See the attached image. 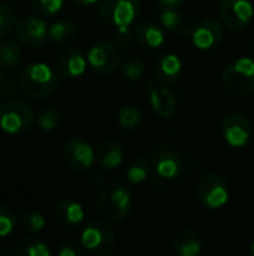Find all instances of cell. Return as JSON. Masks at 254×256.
Returning <instances> with one entry per match:
<instances>
[{
    "instance_id": "obj_1",
    "label": "cell",
    "mask_w": 254,
    "mask_h": 256,
    "mask_svg": "<svg viewBox=\"0 0 254 256\" xmlns=\"http://www.w3.org/2000/svg\"><path fill=\"white\" fill-rule=\"evenodd\" d=\"M133 207V195L127 184L114 182L106 184L97 198V208L100 216L112 224L124 220Z\"/></svg>"
},
{
    "instance_id": "obj_3",
    "label": "cell",
    "mask_w": 254,
    "mask_h": 256,
    "mask_svg": "<svg viewBox=\"0 0 254 256\" xmlns=\"http://www.w3.org/2000/svg\"><path fill=\"white\" fill-rule=\"evenodd\" d=\"M151 184L169 186L178 182L183 172V160L178 153L165 146H157L150 152Z\"/></svg>"
},
{
    "instance_id": "obj_11",
    "label": "cell",
    "mask_w": 254,
    "mask_h": 256,
    "mask_svg": "<svg viewBox=\"0 0 254 256\" xmlns=\"http://www.w3.org/2000/svg\"><path fill=\"white\" fill-rule=\"evenodd\" d=\"M66 165L75 172H85L96 160V152L84 138H72L64 147Z\"/></svg>"
},
{
    "instance_id": "obj_37",
    "label": "cell",
    "mask_w": 254,
    "mask_h": 256,
    "mask_svg": "<svg viewBox=\"0 0 254 256\" xmlns=\"http://www.w3.org/2000/svg\"><path fill=\"white\" fill-rule=\"evenodd\" d=\"M73 3H76L79 6H91V4L99 3V0H73Z\"/></svg>"
},
{
    "instance_id": "obj_32",
    "label": "cell",
    "mask_w": 254,
    "mask_h": 256,
    "mask_svg": "<svg viewBox=\"0 0 254 256\" xmlns=\"http://www.w3.org/2000/svg\"><path fill=\"white\" fill-rule=\"evenodd\" d=\"M16 24V12L9 4L0 3V38L7 34Z\"/></svg>"
},
{
    "instance_id": "obj_21",
    "label": "cell",
    "mask_w": 254,
    "mask_h": 256,
    "mask_svg": "<svg viewBox=\"0 0 254 256\" xmlns=\"http://www.w3.org/2000/svg\"><path fill=\"white\" fill-rule=\"evenodd\" d=\"M96 160L105 170H115L124 160V150L115 141H105L96 150Z\"/></svg>"
},
{
    "instance_id": "obj_13",
    "label": "cell",
    "mask_w": 254,
    "mask_h": 256,
    "mask_svg": "<svg viewBox=\"0 0 254 256\" xmlns=\"http://www.w3.org/2000/svg\"><path fill=\"white\" fill-rule=\"evenodd\" d=\"M222 134L225 141L235 148L244 147L253 136L252 123L243 114H229L222 123Z\"/></svg>"
},
{
    "instance_id": "obj_35",
    "label": "cell",
    "mask_w": 254,
    "mask_h": 256,
    "mask_svg": "<svg viewBox=\"0 0 254 256\" xmlns=\"http://www.w3.org/2000/svg\"><path fill=\"white\" fill-rule=\"evenodd\" d=\"M57 255L58 256H82V249L72 243V242H67V243H61L60 248L57 249Z\"/></svg>"
},
{
    "instance_id": "obj_30",
    "label": "cell",
    "mask_w": 254,
    "mask_h": 256,
    "mask_svg": "<svg viewBox=\"0 0 254 256\" xmlns=\"http://www.w3.org/2000/svg\"><path fill=\"white\" fill-rule=\"evenodd\" d=\"M121 72L126 80L138 81L145 75V63L139 57H129L123 62Z\"/></svg>"
},
{
    "instance_id": "obj_27",
    "label": "cell",
    "mask_w": 254,
    "mask_h": 256,
    "mask_svg": "<svg viewBox=\"0 0 254 256\" xmlns=\"http://www.w3.org/2000/svg\"><path fill=\"white\" fill-rule=\"evenodd\" d=\"M15 214L18 224L28 232H40L45 228V216L36 210H21Z\"/></svg>"
},
{
    "instance_id": "obj_2",
    "label": "cell",
    "mask_w": 254,
    "mask_h": 256,
    "mask_svg": "<svg viewBox=\"0 0 254 256\" xmlns=\"http://www.w3.org/2000/svg\"><path fill=\"white\" fill-rule=\"evenodd\" d=\"M60 76L57 70L49 68L46 63H31L21 70L19 87L31 98H48L58 88Z\"/></svg>"
},
{
    "instance_id": "obj_28",
    "label": "cell",
    "mask_w": 254,
    "mask_h": 256,
    "mask_svg": "<svg viewBox=\"0 0 254 256\" xmlns=\"http://www.w3.org/2000/svg\"><path fill=\"white\" fill-rule=\"evenodd\" d=\"M63 123V114L58 108H45L36 120V126L40 130L51 132Z\"/></svg>"
},
{
    "instance_id": "obj_26",
    "label": "cell",
    "mask_w": 254,
    "mask_h": 256,
    "mask_svg": "<svg viewBox=\"0 0 254 256\" xmlns=\"http://www.w3.org/2000/svg\"><path fill=\"white\" fill-rule=\"evenodd\" d=\"M142 120H144L142 111L138 106L130 105V104L123 105L117 112V122L126 130H133L139 128L142 124Z\"/></svg>"
},
{
    "instance_id": "obj_25",
    "label": "cell",
    "mask_w": 254,
    "mask_h": 256,
    "mask_svg": "<svg viewBox=\"0 0 254 256\" xmlns=\"http://www.w3.org/2000/svg\"><path fill=\"white\" fill-rule=\"evenodd\" d=\"M151 174V165H150V159L145 156H136L130 160L127 171H126V177L127 182L130 184H141L144 183Z\"/></svg>"
},
{
    "instance_id": "obj_24",
    "label": "cell",
    "mask_w": 254,
    "mask_h": 256,
    "mask_svg": "<svg viewBox=\"0 0 254 256\" xmlns=\"http://www.w3.org/2000/svg\"><path fill=\"white\" fill-rule=\"evenodd\" d=\"M21 46L15 39L0 40V69L12 70L21 62Z\"/></svg>"
},
{
    "instance_id": "obj_14",
    "label": "cell",
    "mask_w": 254,
    "mask_h": 256,
    "mask_svg": "<svg viewBox=\"0 0 254 256\" xmlns=\"http://www.w3.org/2000/svg\"><path fill=\"white\" fill-rule=\"evenodd\" d=\"M192 42L199 50H210L223 40V26L216 18H202L190 30Z\"/></svg>"
},
{
    "instance_id": "obj_16",
    "label": "cell",
    "mask_w": 254,
    "mask_h": 256,
    "mask_svg": "<svg viewBox=\"0 0 254 256\" xmlns=\"http://www.w3.org/2000/svg\"><path fill=\"white\" fill-rule=\"evenodd\" d=\"M148 86V96H150V104L154 110V112L162 117V118H169L175 114L177 111V99L174 93L160 86H154L153 81L147 82Z\"/></svg>"
},
{
    "instance_id": "obj_39",
    "label": "cell",
    "mask_w": 254,
    "mask_h": 256,
    "mask_svg": "<svg viewBox=\"0 0 254 256\" xmlns=\"http://www.w3.org/2000/svg\"><path fill=\"white\" fill-rule=\"evenodd\" d=\"M0 256H9V252L4 249H0Z\"/></svg>"
},
{
    "instance_id": "obj_33",
    "label": "cell",
    "mask_w": 254,
    "mask_h": 256,
    "mask_svg": "<svg viewBox=\"0 0 254 256\" xmlns=\"http://www.w3.org/2000/svg\"><path fill=\"white\" fill-rule=\"evenodd\" d=\"M18 220L16 214H13L7 207L0 206V237H7L16 228Z\"/></svg>"
},
{
    "instance_id": "obj_17",
    "label": "cell",
    "mask_w": 254,
    "mask_h": 256,
    "mask_svg": "<svg viewBox=\"0 0 254 256\" xmlns=\"http://www.w3.org/2000/svg\"><path fill=\"white\" fill-rule=\"evenodd\" d=\"M153 72L157 81L162 84H175L183 74V62L178 56L168 52L157 57L153 66Z\"/></svg>"
},
{
    "instance_id": "obj_7",
    "label": "cell",
    "mask_w": 254,
    "mask_h": 256,
    "mask_svg": "<svg viewBox=\"0 0 254 256\" xmlns=\"http://www.w3.org/2000/svg\"><path fill=\"white\" fill-rule=\"evenodd\" d=\"M196 200L207 210H219L229 201V186L219 174H205L196 184Z\"/></svg>"
},
{
    "instance_id": "obj_5",
    "label": "cell",
    "mask_w": 254,
    "mask_h": 256,
    "mask_svg": "<svg viewBox=\"0 0 254 256\" xmlns=\"http://www.w3.org/2000/svg\"><path fill=\"white\" fill-rule=\"evenodd\" d=\"M34 122V111L22 99H10L0 105V129L9 135L27 132Z\"/></svg>"
},
{
    "instance_id": "obj_4",
    "label": "cell",
    "mask_w": 254,
    "mask_h": 256,
    "mask_svg": "<svg viewBox=\"0 0 254 256\" xmlns=\"http://www.w3.org/2000/svg\"><path fill=\"white\" fill-rule=\"evenodd\" d=\"M225 90L235 98H246L254 92V62L250 57H240L231 62L222 76Z\"/></svg>"
},
{
    "instance_id": "obj_15",
    "label": "cell",
    "mask_w": 254,
    "mask_h": 256,
    "mask_svg": "<svg viewBox=\"0 0 254 256\" xmlns=\"http://www.w3.org/2000/svg\"><path fill=\"white\" fill-rule=\"evenodd\" d=\"M88 60L79 48H67L57 57L55 70L61 80H73L85 72Z\"/></svg>"
},
{
    "instance_id": "obj_12",
    "label": "cell",
    "mask_w": 254,
    "mask_h": 256,
    "mask_svg": "<svg viewBox=\"0 0 254 256\" xmlns=\"http://www.w3.org/2000/svg\"><path fill=\"white\" fill-rule=\"evenodd\" d=\"M48 26L42 18L25 15L15 24V34L19 44L28 48H37L45 44L48 38Z\"/></svg>"
},
{
    "instance_id": "obj_10",
    "label": "cell",
    "mask_w": 254,
    "mask_h": 256,
    "mask_svg": "<svg viewBox=\"0 0 254 256\" xmlns=\"http://www.w3.org/2000/svg\"><path fill=\"white\" fill-rule=\"evenodd\" d=\"M254 9L249 0H223L219 8L222 22L234 30H244L253 20Z\"/></svg>"
},
{
    "instance_id": "obj_18",
    "label": "cell",
    "mask_w": 254,
    "mask_h": 256,
    "mask_svg": "<svg viewBox=\"0 0 254 256\" xmlns=\"http://www.w3.org/2000/svg\"><path fill=\"white\" fill-rule=\"evenodd\" d=\"M135 39L141 46H145L148 50H156L160 48L165 44V32L163 28L150 20L141 21L135 27Z\"/></svg>"
},
{
    "instance_id": "obj_19",
    "label": "cell",
    "mask_w": 254,
    "mask_h": 256,
    "mask_svg": "<svg viewBox=\"0 0 254 256\" xmlns=\"http://www.w3.org/2000/svg\"><path fill=\"white\" fill-rule=\"evenodd\" d=\"M174 249L181 256H198L202 252V242L192 228H181L174 234Z\"/></svg>"
},
{
    "instance_id": "obj_6",
    "label": "cell",
    "mask_w": 254,
    "mask_h": 256,
    "mask_svg": "<svg viewBox=\"0 0 254 256\" xmlns=\"http://www.w3.org/2000/svg\"><path fill=\"white\" fill-rule=\"evenodd\" d=\"M99 18L117 28L130 26L141 15L139 0H99L97 3Z\"/></svg>"
},
{
    "instance_id": "obj_41",
    "label": "cell",
    "mask_w": 254,
    "mask_h": 256,
    "mask_svg": "<svg viewBox=\"0 0 254 256\" xmlns=\"http://www.w3.org/2000/svg\"><path fill=\"white\" fill-rule=\"evenodd\" d=\"M253 56H254V44H253Z\"/></svg>"
},
{
    "instance_id": "obj_31",
    "label": "cell",
    "mask_w": 254,
    "mask_h": 256,
    "mask_svg": "<svg viewBox=\"0 0 254 256\" xmlns=\"http://www.w3.org/2000/svg\"><path fill=\"white\" fill-rule=\"evenodd\" d=\"M30 3L39 15L52 16L63 9L64 0H30Z\"/></svg>"
},
{
    "instance_id": "obj_20",
    "label": "cell",
    "mask_w": 254,
    "mask_h": 256,
    "mask_svg": "<svg viewBox=\"0 0 254 256\" xmlns=\"http://www.w3.org/2000/svg\"><path fill=\"white\" fill-rule=\"evenodd\" d=\"M55 219L64 226H75L84 220V208L79 202L73 200H61L54 207Z\"/></svg>"
},
{
    "instance_id": "obj_40",
    "label": "cell",
    "mask_w": 254,
    "mask_h": 256,
    "mask_svg": "<svg viewBox=\"0 0 254 256\" xmlns=\"http://www.w3.org/2000/svg\"><path fill=\"white\" fill-rule=\"evenodd\" d=\"M250 255L254 256V242L252 243V246H250Z\"/></svg>"
},
{
    "instance_id": "obj_8",
    "label": "cell",
    "mask_w": 254,
    "mask_h": 256,
    "mask_svg": "<svg viewBox=\"0 0 254 256\" xmlns=\"http://www.w3.org/2000/svg\"><path fill=\"white\" fill-rule=\"evenodd\" d=\"M81 244L91 255H109L115 246V236L106 222L91 220L84 226L81 232Z\"/></svg>"
},
{
    "instance_id": "obj_36",
    "label": "cell",
    "mask_w": 254,
    "mask_h": 256,
    "mask_svg": "<svg viewBox=\"0 0 254 256\" xmlns=\"http://www.w3.org/2000/svg\"><path fill=\"white\" fill-rule=\"evenodd\" d=\"M162 8H180L184 0H157Z\"/></svg>"
},
{
    "instance_id": "obj_23",
    "label": "cell",
    "mask_w": 254,
    "mask_h": 256,
    "mask_svg": "<svg viewBox=\"0 0 254 256\" xmlns=\"http://www.w3.org/2000/svg\"><path fill=\"white\" fill-rule=\"evenodd\" d=\"M12 252L15 256H51V248L34 237H21L15 242Z\"/></svg>"
},
{
    "instance_id": "obj_9",
    "label": "cell",
    "mask_w": 254,
    "mask_h": 256,
    "mask_svg": "<svg viewBox=\"0 0 254 256\" xmlns=\"http://www.w3.org/2000/svg\"><path fill=\"white\" fill-rule=\"evenodd\" d=\"M87 60L96 74L109 75L115 72L120 66L118 46L108 40H99L88 50Z\"/></svg>"
},
{
    "instance_id": "obj_38",
    "label": "cell",
    "mask_w": 254,
    "mask_h": 256,
    "mask_svg": "<svg viewBox=\"0 0 254 256\" xmlns=\"http://www.w3.org/2000/svg\"><path fill=\"white\" fill-rule=\"evenodd\" d=\"M3 84H4V76H3V74H1V70H0V88H1Z\"/></svg>"
},
{
    "instance_id": "obj_34",
    "label": "cell",
    "mask_w": 254,
    "mask_h": 256,
    "mask_svg": "<svg viewBox=\"0 0 254 256\" xmlns=\"http://www.w3.org/2000/svg\"><path fill=\"white\" fill-rule=\"evenodd\" d=\"M135 32L130 30V26L127 27H117L114 33V44L121 50H129L135 42Z\"/></svg>"
},
{
    "instance_id": "obj_22",
    "label": "cell",
    "mask_w": 254,
    "mask_h": 256,
    "mask_svg": "<svg viewBox=\"0 0 254 256\" xmlns=\"http://www.w3.org/2000/svg\"><path fill=\"white\" fill-rule=\"evenodd\" d=\"M78 36V26L70 20H58L48 28V38L55 45H67Z\"/></svg>"
},
{
    "instance_id": "obj_29",
    "label": "cell",
    "mask_w": 254,
    "mask_h": 256,
    "mask_svg": "<svg viewBox=\"0 0 254 256\" xmlns=\"http://www.w3.org/2000/svg\"><path fill=\"white\" fill-rule=\"evenodd\" d=\"M160 22L169 32H181L184 26L183 14L178 10V8H163L160 12Z\"/></svg>"
}]
</instances>
